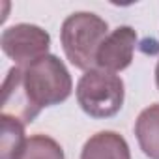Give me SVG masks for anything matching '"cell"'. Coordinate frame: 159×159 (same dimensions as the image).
I'll use <instances>...</instances> for the list:
<instances>
[{
  "label": "cell",
  "instance_id": "cell-1",
  "mask_svg": "<svg viewBox=\"0 0 159 159\" xmlns=\"http://www.w3.org/2000/svg\"><path fill=\"white\" fill-rule=\"evenodd\" d=\"M107 36L109 25L90 11L71 13L60 30V41L67 60L83 71L96 69V56Z\"/></svg>",
  "mask_w": 159,
  "mask_h": 159
},
{
  "label": "cell",
  "instance_id": "cell-2",
  "mask_svg": "<svg viewBox=\"0 0 159 159\" xmlns=\"http://www.w3.org/2000/svg\"><path fill=\"white\" fill-rule=\"evenodd\" d=\"M21 69L25 90L36 109L43 111L45 107L60 105L71 96V75L54 54H47Z\"/></svg>",
  "mask_w": 159,
  "mask_h": 159
},
{
  "label": "cell",
  "instance_id": "cell-3",
  "mask_svg": "<svg viewBox=\"0 0 159 159\" xmlns=\"http://www.w3.org/2000/svg\"><path fill=\"white\" fill-rule=\"evenodd\" d=\"M77 101L92 118H111L124 105V81L111 71L90 69L77 84Z\"/></svg>",
  "mask_w": 159,
  "mask_h": 159
},
{
  "label": "cell",
  "instance_id": "cell-4",
  "mask_svg": "<svg viewBox=\"0 0 159 159\" xmlns=\"http://www.w3.org/2000/svg\"><path fill=\"white\" fill-rule=\"evenodd\" d=\"M51 36L38 25L19 23L6 28L0 36L4 54L15 62L17 67H26L49 54Z\"/></svg>",
  "mask_w": 159,
  "mask_h": 159
},
{
  "label": "cell",
  "instance_id": "cell-5",
  "mask_svg": "<svg viewBox=\"0 0 159 159\" xmlns=\"http://www.w3.org/2000/svg\"><path fill=\"white\" fill-rule=\"evenodd\" d=\"M137 45V32L131 26H118L114 28L105 41L101 43L98 56H96V67L116 73L131 66L133 52Z\"/></svg>",
  "mask_w": 159,
  "mask_h": 159
},
{
  "label": "cell",
  "instance_id": "cell-6",
  "mask_svg": "<svg viewBox=\"0 0 159 159\" xmlns=\"http://www.w3.org/2000/svg\"><path fill=\"white\" fill-rule=\"evenodd\" d=\"M0 109H2L0 114L11 116L25 125L32 124L36 116L41 112L30 101L25 90V84H23V69L17 66L8 71L4 83H2V103H0Z\"/></svg>",
  "mask_w": 159,
  "mask_h": 159
},
{
  "label": "cell",
  "instance_id": "cell-7",
  "mask_svg": "<svg viewBox=\"0 0 159 159\" xmlns=\"http://www.w3.org/2000/svg\"><path fill=\"white\" fill-rule=\"evenodd\" d=\"M81 159H131V152L122 135L99 131L84 142Z\"/></svg>",
  "mask_w": 159,
  "mask_h": 159
},
{
  "label": "cell",
  "instance_id": "cell-8",
  "mask_svg": "<svg viewBox=\"0 0 159 159\" xmlns=\"http://www.w3.org/2000/svg\"><path fill=\"white\" fill-rule=\"evenodd\" d=\"M135 135L144 155L159 159V103L146 107L139 114L135 122Z\"/></svg>",
  "mask_w": 159,
  "mask_h": 159
},
{
  "label": "cell",
  "instance_id": "cell-9",
  "mask_svg": "<svg viewBox=\"0 0 159 159\" xmlns=\"http://www.w3.org/2000/svg\"><path fill=\"white\" fill-rule=\"evenodd\" d=\"M26 140L25 124L11 116L0 114V159H19Z\"/></svg>",
  "mask_w": 159,
  "mask_h": 159
},
{
  "label": "cell",
  "instance_id": "cell-10",
  "mask_svg": "<svg viewBox=\"0 0 159 159\" xmlns=\"http://www.w3.org/2000/svg\"><path fill=\"white\" fill-rule=\"evenodd\" d=\"M19 159H66L62 146L47 135H32Z\"/></svg>",
  "mask_w": 159,
  "mask_h": 159
},
{
  "label": "cell",
  "instance_id": "cell-11",
  "mask_svg": "<svg viewBox=\"0 0 159 159\" xmlns=\"http://www.w3.org/2000/svg\"><path fill=\"white\" fill-rule=\"evenodd\" d=\"M155 84H157V90H159V60H157V66H155Z\"/></svg>",
  "mask_w": 159,
  "mask_h": 159
}]
</instances>
